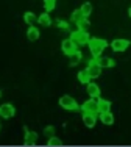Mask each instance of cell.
<instances>
[{
    "instance_id": "cell-1",
    "label": "cell",
    "mask_w": 131,
    "mask_h": 147,
    "mask_svg": "<svg viewBox=\"0 0 131 147\" xmlns=\"http://www.w3.org/2000/svg\"><path fill=\"white\" fill-rule=\"evenodd\" d=\"M88 45H89V50H91L92 57L97 58V57H100V55L103 53V50L108 47V41L98 39V38H91L89 42H88Z\"/></svg>"
},
{
    "instance_id": "cell-2",
    "label": "cell",
    "mask_w": 131,
    "mask_h": 147,
    "mask_svg": "<svg viewBox=\"0 0 131 147\" xmlns=\"http://www.w3.org/2000/svg\"><path fill=\"white\" fill-rule=\"evenodd\" d=\"M70 39H74L75 41V44L77 45H86L89 42V33L88 31H83V30H75V31H72V34H70Z\"/></svg>"
},
{
    "instance_id": "cell-3",
    "label": "cell",
    "mask_w": 131,
    "mask_h": 147,
    "mask_svg": "<svg viewBox=\"0 0 131 147\" xmlns=\"http://www.w3.org/2000/svg\"><path fill=\"white\" fill-rule=\"evenodd\" d=\"M59 105H61V108H64V110H67V111H77V110H80V105L77 103V100L74 99V97H70V96H63L59 99Z\"/></svg>"
},
{
    "instance_id": "cell-4",
    "label": "cell",
    "mask_w": 131,
    "mask_h": 147,
    "mask_svg": "<svg viewBox=\"0 0 131 147\" xmlns=\"http://www.w3.org/2000/svg\"><path fill=\"white\" fill-rule=\"evenodd\" d=\"M81 111L83 113H94V114H97L98 113V100L94 99V97H91L89 100H86V102L81 105Z\"/></svg>"
},
{
    "instance_id": "cell-5",
    "label": "cell",
    "mask_w": 131,
    "mask_h": 147,
    "mask_svg": "<svg viewBox=\"0 0 131 147\" xmlns=\"http://www.w3.org/2000/svg\"><path fill=\"white\" fill-rule=\"evenodd\" d=\"M102 66L98 64L97 61H95V58L92 59V61H89L88 67H86V71H88V74L91 75V78H98L100 75H102Z\"/></svg>"
},
{
    "instance_id": "cell-6",
    "label": "cell",
    "mask_w": 131,
    "mask_h": 147,
    "mask_svg": "<svg viewBox=\"0 0 131 147\" xmlns=\"http://www.w3.org/2000/svg\"><path fill=\"white\" fill-rule=\"evenodd\" d=\"M130 47V41L128 39H114L111 42V49L114 52H117V53H122V52H125L126 49Z\"/></svg>"
},
{
    "instance_id": "cell-7",
    "label": "cell",
    "mask_w": 131,
    "mask_h": 147,
    "mask_svg": "<svg viewBox=\"0 0 131 147\" xmlns=\"http://www.w3.org/2000/svg\"><path fill=\"white\" fill-rule=\"evenodd\" d=\"M16 114V108H14V105H11V103H3V105H0V116H2L3 119H9V117H13Z\"/></svg>"
},
{
    "instance_id": "cell-8",
    "label": "cell",
    "mask_w": 131,
    "mask_h": 147,
    "mask_svg": "<svg viewBox=\"0 0 131 147\" xmlns=\"http://www.w3.org/2000/svg\"><path fill=\"white\" fill-rule=\"evenodd\" d=\"M61 50H63V53H66V55H70L77 50V44H75V41L70 39V38H69V39H64L63 42H61Z\"/></svg>"
},
{
    "instance_id": "cell-9",
    "label": "cell",
    "mask_w": 131,
    "mask_h": 147,
    "mask_svg": "<svg viewBox=\"0 0 131 147\" xmlns=\"http://www.w3.org/2000/svg\"><path fill=\"white\" fill-rule=\"evenodd\" d=\"M83 124L86 125V128H94L97 124V116L94 113H83Z\"/></svg>"
},
{
    "instance_id": "cell-10",
    "label": "cell",
    "mask_w": 131,
    "mask_h": 147,
    "mask_svg": "<svg viewBox=\"0 0 131 147\" xmlns=\"http://www.w3.org/2000/svg\"><path fill=\"white\" fill-rule=\"evenodd\" d=\"M86 91H88L89 97H94V99H98V97H100V92H102L97 83H92V82H89L88 85H86Z\"/></svg>"
},
{
    "instance_id": "cell-11",
    "label": "cell",
    "mask_w": 131,
    "mask_h": 147,
    "mask_svg": "<svg viewBox=\"0 0 131 147\" xmlns=\"http://www.w3.org/2000/svg\"><path fill=\"white\" fill-rule=\"evenodd\" d=\"M37 141V133L31 131V130H25V139H23V144L25 146H34Z\"/></svg>"
},
{
    "instance_id": "cell-12",
    "label": "cell",
    "mask_w": 131,
    "mask_h": 147,
    "mask_svg": "<svg viewBox=\"0 0 131 147\" xmlns=\"http://www.w3.org/2000/svg\"><path fill=\"white\" fill-rule=\"evenodd\" d=\"M41 36L39 33V28H36L34 25H30L28 31H27V38H28V41H31V42H34V41H37Z\"/></svg>"
},
{
    "instance_id": "cell-13",
    "label": "cell",
    "mask_w": 131,
    "mask_h": 147,
    "mask_svg": "<svg viewBox=\"0 0 131 147\" xmlns=\"http://www.w3.org/2000/svg\"><path fill=\"white\" fill-rule=\"evenodd\" d=\"M95 61H97L102 67H112V66H114V59H111L109 57H103V55L97 57V58H95Z\"/></svg>"
},
{
    "instance_id": "cell-14",
    "label": "cell",
    "mask_w": 131,
    "mask_h": 147,
    "mask_svg": "<svg viewBox=\"0 0 131 147\" xmlns=\"http://www.w3.org/2000/svg\"><path fill=\"white\" fill-rule=\"evenodd\" d=\"M81 59H83L81 52L80 50H75L74 53L69 55V64H70V66H77V64H80V63H81Z\"/></svg>"
},
{
    "instance_id": "cell-15",
    "label": "cell",
    "mask_w": 131,
    "mask_h": 147,
    "mask_svg": "<svg viewBox=\"0 0 131 147\" xmlns=\"http://www.w3.org/2000/svg\"><path fill=\"white\" fill-rule=\"evenodd\" d=\"M100 121L105 125H112L114 124V116H112L111 111H105V113H100Z\"/></svg>"
},
{
    "instance_id": "cell-16",
    "label": "cell",
    "mask_w": 131,
    "mask_h": 147,
    "mask_svg": "<svg viewBox=\"0 0 131 147\" xmlns=\"http://www.w3.org/2000/svg\"><path fill=\"white\" fill-rule=\"evenodd\" d=\"M37 24L41 27H50L51 25V19L49 16V13H42V14L37 16Z\"/></svg>"
},
{
    "instance_id": "cell-17",
    "label": "cell",
    "mask_w": 131,
    "mask_h": 147,
    "mask_svg": "<svg viewBox=\"0 0 131 147\" xmlns=\"http://www.w3.org/2000/svg\"><path fill=\"white\" fill-rule=\"evenodd\" d=\"M98 113H105V111H111V102L106 99H100L98 97Z\"/></svg>"
},
{
    "instance_id": "cell-18",
    "label": "cell",
    "mask_w": 131,
    "mask_h": 147,
    "mask_svg": "<svg viewBox=\"0 0 131 147\" xmlns=\"http://www.w3.org/2000/svg\"><path fill=\"white\" fill-rule=\"evenodd\" d=\"M77 77H78V82H80L81 85H88V83L91 82V75L88 74V71H86V69H84V71H80V72H78Z\"/></svg>"
},
{
    "instance_id": "cell-19",
    "label": "cell",
    "mask_w": 131,
    "mask_h": 147,
    "mask_svg": "<svg viewBox=\"0 0 131 147\" xmlns=\"http://www.w3.org/2000/svg\"><path fill=\"white\" fill-rule=\"evenodd\" d=\"M23 20H25L28 25H34V24L37 22V17H36V14L34 13H31V11H27L25 14H23Z\"/></svg>"
},
{
    "instance_id": "cell-20",
    "label": "cell",
    "mask_w": 131,
    "mask_h": 147,
    "mask_svg": "<svg viewBox=\"0 0 131 147\" xmlns=\"http://www.w3.org/2000/svg\"><path fill=\"white\" fill-rule=\"evenodd\" d=\"M84 17H86V16L83 14L81 9H75V11L72 13V16H70V20H72L74 24H78V22H81V20L84 19Z\"/></svg>"
},
{
    "instance_id": "cell-21",
    "label": "cell",
    "mask_w": 131,
    "mask_h": 147,
    "mask_svg": "<svg viewBox=\"0 0 131 147\" xmlns=\"http://www.w3.org/2000/svg\"><path fill=\"white\" fill-rule=\"evenodd\" d=\"M80 9L83 11V14H84L86 17H89V16L92 14V3H91V2H84V3L81 5Z\"/></svg>"
},
{
    "instance_id": "cell-22",
    "label": "cell",
    "mask_w": 131,
    "mask_h": 147,
    "mask_svg": "<svg viewBox=\"0 0 131 147\" xmlns=\"http://www.w3.org/2000/svg\"><path fill=\"white\" fill-rule=\"evenodd\" d=\"M47 144H49V146H53V147H59V146H63V141H61L59 138H56V136H51V138H49Z\"/></svg>"
},
{
    "instance_id": "cell-23",
    "label": "cell",
    "mask_w": 131,
    "mask_h": 147,
    "mask_svg": "<svg viewBox=\"0 0 131 147\" xmlns=\"http://www.w3.org/2000/svg\"><path fill=\"white\" fill-rule=\"evenodd\" d=\"M77 25H78V28H80V30H83V31H88V30H89V27H91V24H89L88 17H84V19H83L81 22H78Z\"/></svg>"
},
{
    "instance_id": "cell-24",
    "label": "cell",
    "mask_w": 131,
    "mask_h": 147,
    "mask_svg": "<svg viewBox=\"0 0 131 147\" xmlns=\"http://www.w3.org/2000/svg\"><path fill=\"white\" fill-rule=\"evenodd\" d=\"M44 135H45L47 138H51V136H55V127H51V125L45 127V128H44Z\"/></svg>"
},
{
    "instance_id": "cell-25",
    "label": "cell",
    "mask_w": 131,
    "mask_h": 147,
    "mask_svg": "<svg viewBox=\"0 0 131 147\" xmlns=\"http://www.w3.org/2000/svg\"><path fill=\"white\" fill-rule=\"evenodd\" d=\"M58 27H59L61 30H69V24L67 22H64V20H58Z\"/></svg>"
},
{
    "instance_id": "cell-26",
    "label": "cell",
    "mask_w": 131,
    "mask_h": 147,
    "mask_svg": "<svg viewBox=\"0 0 131 147\" xmlns=\"http://www.w3.org/2000/svg\"><path fill=\"white\" fill-rule=\"evenodd\" d=\"M44 6H45L47 11H53L55 9V3H44Z\"/></svg>"
},
{
    "instance_id": "cell-27",
    "label": "cell",
    "mask_w": 131,
    "mask_h": 147,
    "mask_svg": "<svg viewBox=\"0 0 131 147\" xmlns=\"http://www.w3.org/2000/svg\"><path fill=\"white\" fill-rule=\"evenodd\" d=\"M56 0H44V3H55Z\"/></svg>"
},
{
    "instance_id": "cell-28",
    "label": "cell",
    "mask_w": 131,
    "mask_h": 147,
    "mask_svg": "<svg viewBox=\"0 0 131 147\" xmlns=\"http://www.w3.org/2000/svg\"><path fill=\"white\" fill-rule=\"evenodd\" d=\"M128 16H130V17H131V8H130V9H128Z\"/></svg>"
},
{
    "instance_id": "cell-29",
    "label": "cell",
    "mask_w": 131,
    "mask_h": 147,
    "mask_svg": "<svg viewBox=\"0 0 131 147\" xmlns=\"http://www.w3.org/2000/svg\"><path fill=\"white\" fill-rule=\"evenodd\" d=\"M0 97H2V91H0Z\"/></svg>"
}]
</instances>
